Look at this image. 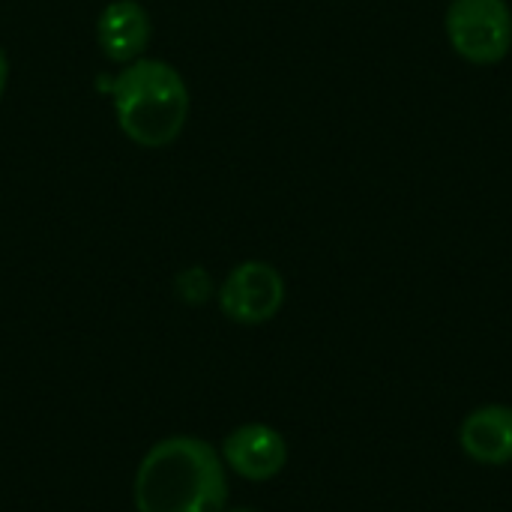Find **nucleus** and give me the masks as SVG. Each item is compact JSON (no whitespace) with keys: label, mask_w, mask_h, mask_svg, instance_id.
Masks as SVG:
<instances>
[{"label":"nucleus","mask_w":512,"mask_h":512,"mask_svg":"<svg viewBox=\"0 0 512 512\" xmlns=\"http://www.w3.org/2000/svg\"><path fill=\"white\" fill-rule=\"evenodd\" d=\"M228 471L249 483H267L279 477L288 465V444L282 432L267 423H243L231 429L219 447Z\"/></svg>","instance_id":"nucleus-5"},{"label":"nucleus","mask_w":512,"mask_h":512,"mask_svg":"<svg viewBox=\"0 0 512 512\" xmlns=\"http://www.w3.org/2000/svg\"><path fill=\"white\" fill-rule=\"evenodd\" d=\"M450 48L471 66H495L512 51V9L507 0H450L444 12Z\"/></svg>","instance_id":"nucleus-3"},{"label":"nucleus","mask_w":512,"mask_h":512,"mask_svg":"<svg viewBox=\"0 0 512 512\" xmlns=\"http://www.w3.org/2000/svg\"><path fill=\"white\" fill-rule=\"evenodd\" d=\"M6 84H9V57H6V51L0 48V102H3Z\"/></svg>","instance_id":"nucleus-8"},{"label":"nucleus","mask_w":512,"mask_h":512,"mask_svg":"<svg viewBox=\"0 0 512 512\" xmlns=\"http://www.w3.org/2000/svg\"><path fill=\"white\" fill-rule=\"evenodd\" d=\"M111 108L117 129L144 150H162L174 144L189 120L192 96L177 66L141 57L120 66L111 81Z\"/></svg>","instance_id":"nucleus-2"},{"label":"nucleus","mask_w":512,"mask_h":512,"mask_svg":"<svg viewBox=\"0 0 512 512\" xmlns=\"http://www.w3.org/2000/svg\"><path fill=\"white\" fill-rule=\"evenodd\" d=\"M153 36L150 12L138 0H111L96 18V42L105 60L126 66L144 57Z\"/></svg>","instance_id":"nucleus-6"},{"label":"nucleus","mask_w":512,"mask_h":512,"mask_svg":"<svg viewBox=\"0 0 512 512\" xmlns=\"http://www.w3.org/2000/svg\"><path fill=\"white\" fill-rule=\"evenodd\" d=\"M462 453L486 468H504L512 462V408L483 405L471 411L459 426Z\"/></svg>","instance_id":"nucleus-7"},{"label":"nucleus","mask_w":512,"mask_h":512,"mask_svg":"<svg viewBox=\"0 0 512 512\" xmlns=\"http://www.w3.org/2000/svg\"><path fill=\"white\" fill-rule=\"evenodd\" d=\"M132 501L138 512H222L228 504V468L204 438H162L138 462Z\"/></svg>","instance_id":"nucleus-1"},{"label":"nucleus","mask_w":512,"mask_h":512,"mask_svg":"<svg viewBox=\"0 0 512 512\" xmlns=\"http://www.w3.org/2000/svg\"><path fill=\"white\" fill-rule=\"evenodd\" d=\"M285 279L267 261L237 264L219 285V309L228 321L243 327H258L273 321L285 306Z\"/></svg>","instance_id":"nucleus-4"},{"label":"nucleus","mask_w":512,"mask_h":512,"mask_svg":"<svg viewBox=\"0 0 512 512\" xmlns=\"http://www.w3.org/2000/svg\"><path fill=\"white\" fill-rule=\"evenodd\" d=\"M222 512H255V510H246V507H240V510H222Z\"/></svg>","instance_id":"nucleus-9"}]
</instances>
